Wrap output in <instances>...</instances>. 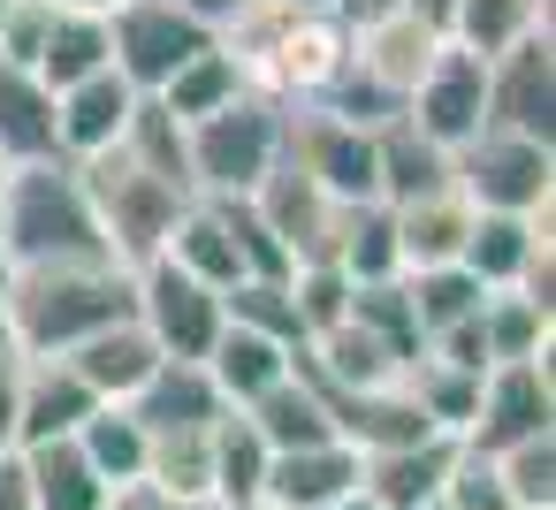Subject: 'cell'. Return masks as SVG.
I'll return each instance as SVG.
<instances>
[{
    "label": "cell",
    "mask_w": 556,
    "mask_h": 510,
    "mask_svg": "<svg viewBox=\"0 0 556 510\" xmlns=\"http://www.w3.org/2000/svg\"><path fill=\"white\" fill-rule=\"evenodd\" d=\"M450 168L480 214H548V191H556V145L548 138H518V130L480 123L450 153Z\"/></svg>",
    "instance_id": "cell-5"
},
{
    "label": "cell",
    "mask_w": 556,
    "mask_h": 510,
    "mask_svg": "<svg viewBox=\"0 0 556 510\" xmlns=\"http://www.w3.org/2000/svg\"><path fill=\"white\" fill-rule=\"evenodd\" d=\"M161 259H176V267H184V275H199L206 290H229V282H244V267H237V244H229V221H222V206H214V199H191V206L176 214V229H168Z\"/></svg>",
    "instance_id": "cell-31"
},
{
    "label": "cell",
    "mask_w": 556,
    "mask_h": 510,
    "mask_svg": "<svg viewBox=\"0 0 556 510\" xmlns=\"http://www.w3.org/2000/svg\"><path fill=\"white\" fill-rule=\"evenodd\" d=\"M533 31H548V0H457L450 9V39L480 62H495L503 47H518Z\"/></svg>",
    "instance_id": "cell-34"
},
{
    "label": "cell",
    "mask_w": 556,
    "mask_h": 510,
    "mask_svg": "<svg viewBox=\"0 0 556 510\" xmlns=\"http://www.w3.org/2000/svg\"><path fill=\"white\" fill-rule=\"evenodd\" d=\"M92 388L70 373V358H24V404H16V449L31 442H62L92 419Z\"/></svg>",
    "instance_id": "cell-18"
},
{
    "label": "cell",
    "mask_w": 556,
    "mask_h": 510,
    "mask_svg": "<svg viewBox=\"0 0 556 510\" xmlns=\"http://www.w3.org/2000/svg\"><path fill=\"white\" fill-rule=\"evenodd\" d=\"M267 442L252 434V419L244 411H222L214 419V502L222 510H252L260 502V487H267Z\"/></svg>",
    "instance_id": "cell-36"
},
{
    "label": "cell",
    "mask_w": 556,
    "mask_h": 510,
    "mask_svg": "<svg viewBox=\"0 0 556 510\" xmlns=\"http://www.w3.org/2000/svg\"><path fill=\"white\" fill-rule=\"evenodd\" d=\"M237 92H252V77H244V62L229 54V39H206L161 92H146V100H161L176 123H199V115H214V107H229Z\"/></svg>",
    "instance_id": "cell-30"
},
{
    "label": "cell",
    "mask_w": 556,
    "mask_h": 510,
    "mask_svg": "<svg viewBox=\"0 0 556 510\" xmlns=\"http://www.w3.org/2000/svg\"><path fill=\"white\" fill-rule=\"evenodd\" d=\"M168 9H184L191 24H206V31L222 39V31H229V24H237V16L252 9V0H168Z\"/></svg>",
    "instance_id": "cell-46"
},
{
    "label": "cell",
    "mask_w": 556,
    "mask_h": 510,
    "mask_svg": "<svg viewBox=\"0 0 556 510\" xmlns=\"http://www.w3.org/2000/svg\"><path fill=\"white\" fill-rule=\"evenodd\" d=\"M199 366H206V381L222 388V404L244 411L252 396H267V388L298 366V350H282V343H267V335H252V328H222Z\"/></svg>",
    "instance_id": "cell-26"
},
{
    "label": "cell",
    "mask_w": 556,
    "mask_h": 510,
    "mask_svg": "<svg viewBox=\"0 0 556 510\" xmlns=\"http://www.w3.org/2000/svg\"><path fill=\"white\" fill-rule=\"evenodd\" d=\"M290 305H298L305 343H313L320 328L351 320V275H343L336 259H298V267H290Z\"/></svg>",
    "instance_id": "cell-42"
},
{
    "label": "cell",
    "mask_w": 556,
    "mask_h": 510,
    "mask_svg": "<svg viewBox=\"0 0 556 510\" xmlns=\"http://www.w3.org/2000/svg\"><path fill=\"white\" fill-rule=\"evenodd\" d=\"M328 259L358 282H396L404 259H396V206L389 199H351L336 206V237H328Z\"/></svg>",
    "instance_id": "cell-24"
},
{
    "label": "cell",
    "mask_w": 556,
    "mask_h": 510,
    "mask_svg": "<svg viewBox=\"0 0 556 510\" xmlns=\"http://www.w3.org/2000/svg\"><path fill=\"white\" fill-rule=\"evenodd\" d=\"M0 16H9V0H0Z\"/></svg>",
    "instance_id": "cell-56"
},
{
    "label": "cell",
    "mask_w": 556,
    "mask_h": 510,
    "mask_svg": "<svg viewBox=\"0 0 556 510\" xmlns=\"http://www.w3.org/2000/svg\"><path fill=\"white\" fill-rule=\"evenodd\" d=\"M0 191H9V161H0Z\"/></svg>",
    "instance_id": "cell-54"
},
{
    "label": "cell",
    "mask_w": 556,
    "mask_h": 510,
    "mask_svg": "<svg viewBox=\"0 0 556 510\" xmlns=\"http://www.w3.org/2000/svg\"><path fill=\"white\" fill-rule=\"evenodd\" d=\"M488 457H495V472H503L510 510H556V426H541V434H526V442H503V449H488Z\"/></svg>",
    "instance_id": "cell-39"
},
{
    "label": "cell",
    "mask_w": 556,
    "mask_h": 510,
    "mask_svg": "<svg viewBox=\"0 0 556 510\" xmlns=\"http://www.w3.org/2000/svg\"><path fill=\"white\" fill-rule=\"evenodd\" d=\"M457 267L480 290H548V214H480L472 206V237L457 252Z\"/></svg>",
    "instance_id": "cell-12"
},
{
    "label": "cell",
    "mask_w": 556,
    "mask_h": 510,
    "mask_svg": "<svg viewBox=\"0 0 556 510\" xmlns=\"http://www.w3.org/2000/svg\"><path fill=\"white\" fill-rule=\"evenodd\" d=\"M488 123L518 130V138H556V47H548V31H533L488 62Z\"/></svg>",
    "instance_id": "cell-10"
},
{
    "label": "cell",
    "mask_w": 556,
    "mask_h": 510,
    "mask_svg": "<svg viewBox=\"0 0 556 510\" xmlns=\"http://www.w3.org/2000/svg\"><path fill=\"white\" fill-rule=\"evenodd\" d=\"M92 69H115V62H108V16L54 9V16H47V39H39L31 77H39L47 92H62V85H77V77H92Z\"/></svg>",
    "instance_id": "cell-33"
},
{
    "label": "cell",
    "mask_w": 556,
    "mask_h": 510,
    "mask_svg": "<svg viewBox=\"0 0 556 510\" xmlns=\"http://www.w3.org/2000/svg\"><path fill=\"white\" fill-rule=\"evenodd\" d=\"M62 358H70V373H77L100 404H130V396L146 388V373L161 366V350H153V335H146L138 320H115V328L85 335V343L62 350Z\"/></svg>",
    "instance_id": "cell-17"
},
{
    "label": "cell",
    "mask_w": 556,
    "mask_h": 510,
    "mask_svg": "<svg viewBox=\"0 0 556 510\" xmlns=\"http://www.w3.org/2000/svg\"><path fill=\"white\" fill-rule=\"evenodd\" d=\"M275 9H328V0H275Z\"/></svg>",
    "instance_id": "cell-52"
},
{
    "label": "cell",
    "mask_w": 556,
    "mask_h": 510,
    "mask_svg": "<svg viewBox=\"0 0 556 510\" xmlns=\"http://www.w3.org/2000/svg\"><path fill=\"white\" fill-rule=\"evenodd\" d=\"M130 320L153 335L161 358H206L214 335L229 328L222 290H206V282L184 275L176 259H146V267H130Z\"/></svg>",
    "instance_id": "cell-6"
},
{
    "label": "cell",
    "mask_w": 556,
    "mask_h": 510,
    "mask_svg": "<svg viewBox=\"0 0 556 510\" xmlns=\"http://www.w3.org/2000/svg\"><path fill=\"white\" fill-rule=\"evenodd\" d=\"M358 487V449L336 434V442H305V449H275L267 457V487L260 502L267 510H328Z\"/></svg>",
    "instance_id": "cell-15"
},
{
    "label": "cell",
    "mask_w": 556,
    "mask_h": 510,
    "mask_svg": "<svg viewBox=\"0 0 556 510\" xmlns=\"http://www.w3.org/2000/svg\"><path fill=\"white\" fill-rule=\"evenodd\" d=\"M328 510H381V502H374L366 487H351V495H343V502H328Z\"/></svg>",
    "instance_id": "cell-50"
},
{
    "label": "cell",
    "mask_w": 556,
    "mask_h": 510,
    "mask_svg": "<svg viewBox=\"0 0 556 510\" xmlns=\"http://www.w3.org/2000/svg\"><path fill=\"white\" fill-rule=\"evenodd\" d=\"M214 31L191 24L184 9H168V0H123V9L108 16V62L123 69L130 92H161Z\"/></svg>",
    "instance_id": "cell-7"
},
{
    "label": "cell",
    "mask_w": 556,
    "mask_h": 510,
    "mask_svg": "<svg viewBox=\"0 0 556 510\" xmlns=\"http://www.w3.org/2000/svg\"><path fill=\"white\" fill-rule=\"evenodd\" d=\"M404 297H412V313H419V335H442L450 320L480 313V282H472L465 267H412V275H404Z\"/></svg>",
    "instance_id": "cell-41"
},
{
    "label": "cell",
    "mask_w": 556,
    "mask_h": 510,
    "mask_svg": "<svg viewBox=\"0 0 556 510\" xmlns=\"http://www.w3.org/2000/svg\"><path fill=\"white\" fill-rule=\"evenodd\" d=\"M0 350H16V328H9V305H0Z\"/></svg>",
    "instance_id": "cell-51"
},
{
    "label": "cell",
    "mask_w": 556,
    "mask_h": 510,
    "mask_svg": "<svg viewBox=\"0 0 556 510\" xmlns=\"http://www.w3.org/2000/svg\"><path fill=\"white\" fill-rule=\"evenodd\" d=\"M252 214L282 237V252L290 259H328V237H336V199L282 153L275 168H267V183L252 191Z\"/></svg>",
    "instance_id": "cell-14"
},
{
    "label": "cell",
    "mask_w": 556,
    "mask_h": 510,
    "mask_svg": "<svg viewBox=\"0 0 556 510\" xmlns=\"http://www.w3.org/2000/svg\"><path fill=\"white\" fill-rule=\"evenodd\" d=\"M130 411H138L146 434H168V426H214L229 404H222V388L206 381L199 358H161V366L146 373V388L130 396Z\"/></svg>",
    "instance_id": "cell-22"
},
{
    "label": "cell",
    "mask_w": 556,
    "mask_h": 510,
    "mask_svg": "<svg viewBox=\"0 0 556 510\" xmlns=\"http://www.w3.org/2000/svg\"><path fill=\"white\" fill-rule=\"evenodd\" d=\"M465 237H472V199H465L457 183H450V191H427V199H412V206H396V259H404V275H412V267H457Z\"/></svg>",
    "instance_id": "cell-23"
},
{
    "label": "cell",
    "mask_w": 556,
    "mask_h": 510,
    "mask_svg": "<svg viewBox=\"0 0 556 510\" xmlns=\"http://www.w3.org/2000/svg\"><path fill=\"white\" fill-rule=\"evenodd\" d=\"M0 510H31V487H24V464H16V449L0 457Z\"/></svg>",
    "instance_id": "cell-48"
},
{
    "label": "cell",
    "mask_w": 556,
    "mask_h": 510,
    "mask_svg": "<svg viewBox=\"0 0 556 510\" xmlns=\"http://www.w3.org/2000/svg\"><path fill=\"white\" fill-rule=\"evenodd\" d=\"M16 464H24V487H31V510H108V480L85 464V449L62 434V442H31V449H16Z\"/></svg>",
    "instance_id": "cell-27"
},
{
    "label": "cell",
    "mask_w": 556,
    "mask_h": 510,
    "mask_svg": "<svg viewBox=\"0 0 556 510\" xmlns=\"http://www.w3.org/2000/svg\"><path fill=\"white\" fill-rule=\"evenodd\" d=\"M328 419H336V434L358 449V457H374V449H396V442H427L434 426H427V411L412 404V388L404 381H389V388H351V396H328Z\"/></svg>",
    "instance_id": "cell-21"
},
{
    "label": "cell",
    "mask_w": 556,
    "mask_h": 510,
    "mask_svg": "<svg viewBox=\"0 0 556 510\" xmlns=\"http://www.w3.org/2000/svg\"><path fill=\"white\" fill-rule=\"evenodd\" d=\"M77 176H85V191H92V214H100V229H108V252H115L123 267L161 259V244H168L176 214L191 206V191L168 183V176H153V168L130 161L123 145L100 153V161H77Z\"/></svg>",
    "instance_id": "cell-4"
},
{
    "label": "cell",
    "mask_w": 556,
    "mask_h": 510,
    "mask_svg": "<svg viewBox=\"0 0 556 510\" xmlns=\"http://www.w3.org/2000/svg\"><path fill=\"white\" fill-rule=\"evenodd\" d=\"M556 426V388H548V358H503L480 373V411L465 426L472 449H503V442H526Z\"/></svg>",
    "instance_id": "cell-11"
},
{
    "label": "cell",
    "mask_w": 556,
    "mask_h": 510,
    "mask_svg": "<svg viewBox=\"0 0 556 510\" xmlns=\"http://www.w3.org/2000/svg\"><path fill=\"white\" fill-rule=\"evenodd\" d=\"M336 206L374 199V130L328 115V107H290V145H282Z\"/></svg>",
    "instance_id": "cell-9"
},
{
    "label": "cell",
    "mask_w": 556,
    "mask_h": 510,
    "mask_svg": "<svg viewBox=\"0 0 556 510\" xmlns=\"http://www.w3.org/2000/svg\"><path fill=\"white\" fill-rule=\"evenodd\" d=\"M0 252L9 267H77V259H115L108 229L92 214V191L77 161H16L0 191Z\"/></svg>",
    "instance_id": "cell-2"
},
{
    "label": "cell",
    "mask_w": 556,
    "mask_h": 510,
    "mask_svg": "<svg viewBox=\"0 0 556 510\" xmlns=\"http://www.w3.org/2000/svg\"><path fill=\"white\" fill-rule=\"evenodd\" d=\"M54 9H77V16H115L123 0H54Z\"/></svg>",
    "instance_id": "cell-49"
},
{
    "label": "cell",
    "mask_w": 556,
    "mask_h": 510,
    "mask_svg": "<svg viewBox=\"0 0 556 510\" xmlns=\"http://www.w3.org/2000/svg\"><path fill=\"white\" fill-rule=\"evenodd\" d=\"M9 275H16V267H9V252H0V290H9Z\"/></svg>",
    "instance_id": "cell-53"
},
{
    "label": "cell",
    "mask_w": 556,
    "mask_h": 510,
    "mask_svg": "<svg viewBox=\"0 0 556 510\" xmlns=\"http://www.w3.org/2000/svg\"><path fill=\"white\" fill-rule=\"evenodd\" d=\"M548 335H556L548 290H533V282H518V290H480V343H488V366H503V358H548Z\"/></svg>",
    "instance_id": "cell-25"
},
{
    "label": "cell",
    "mask_w": 556,
    "mask_h": 510,
    "mask_svg": "<svg viewBox=\"0 0 556 510\" xmlns=\"http://www.w3.org/2000/svg\"><path fill=\"white\" fill-rule=\"evenodd\" d=\"M70 442L85 449V464H92L108 487H138V480H146V449H153V434L138 426L130 404H92V419H85Z\"/></svg>",
    "instance_id": "cell-32"
},
{
    "label": "cell",
    "mask_w": 556,
    "mask_h": 510,
    "mask_svg": "<svg viewBox=\"0 0 556 510\" xmlns=\"http://www.w3.org/2000/svg\"><path fill=\"white\" fill-rule=\"evenodd\" d=\"M108 510H222V502H184V495H161V487H115L108 495Z\"/></svg>",
    "instance_id": "cell-45"
},
{
    "label": "cell",
    "mask_w": 556,
    "mask_h": 510,
    "mask_svg": "<svg viewBox=\"0 0 556 510\" xmlns=\"http://www.w3.org/2000/svg\"><path fill=\"white\" fill-rule=\"evenodd\" d=\"M450 434H427V442H396V449H374L358 457V487L381 502V510H419V502H442V472H450Z\"/></svg>",
    "instance_id": "cell-19"
},
{
    "label": "cell",
    "mask_w": 556,
    "mask_h": 510,
    "mask_svg": "<svg viewBox=\"0 0 556 510\" xmlns=\"http://www.w3.org/2000/svg\"><path fill=\"white\" fill-rule=\"evenodd\" d=\"M404 0H328V16L343 24V31H366V24H381V16H396Z\"/></svg>",
    "instance_id": "cell-47"
},
{
    "label": "cell",
    "mask_w": 556,
    "mask_h": 510,
    "mask_svg": "<svg viewBox=\"0 0 556 510\" xmlns=\"http://www.w3.org/2000/svg\"><path fill=\"white\" fill-rule=\"evenodd\" d=\"M244 419H252V434L267 442V449H305V442H336V419H328V396L290 366L267 396H252L244 404Z\"/></svg>",
    "instance_id": "cell-28"
},
{
    "label": "cell",
    "mask_w": 556,
    "mask_h": 510,
    "mask_svg": "<svg viewBox=\"0 0 556 510\" xmlns=\"http://www.w3.org/2000/svg\"><path fill=\"white\" fill-rule=\"evenodd\" d=\"M146 487L184 495V502H214V426H168V434H153Z\"/></svg>",
    "instance_id": "cell-35"
},
{
    "label": "cell",
    "mask_w": 556,
    "mask_h": 510,
    "mask_svg": "<svg viewBox=\"0 0 556 510\" xmlns=\"http://www.w3.org/2000/svg\"><path fill=\"white\" fill-rule=\"evenodd\" d=\"M457 168H450V145H434L427 130H412V115H389L374 130V199L389 206H412L427 191H450Z\"/></svg>",
    "instance_id": "cell-16"
},
{
    "label": "cell",
    "mask_w": 556,
    "mask_h": 510,
    "mask_svg": "<svg viewBox=\"0 0 556 510\" xmlns=\"http://www.w3.org/2000/svg\"><path fill=\"white\" fill-rule=\"evenodd\" d=\"M351 320L366 328V335H381L404 366L427 350V335H419V313H412V297H404V275L396 282H358L351 290Z\"/></svg>",
    "instance_id": "cell-40"
},
{
    "label": "cell",
    "mask_w": 556,
    "mask_h": 510,
    "mask_svg": "<svg viewBox=\"0 0 556 510\" xmlns=\"http://www.w3.org/2000/svg\"><path fill=\"white\" fill-rule=\"evenodd\" d=\"M404 388H412V404L427 411V426L434 434H450V442H465V426H472V411H480V373H465V366H442V358H412L404 366Z\"/></svg>",
    "instance_id": "cell-37"
},
{
    "label": "cell",
    "mask_w": 556,
    "mask_h": 510,
    "mask_svg": "<svg viewBox=\"0 0 556 510\" xmlns=\"http://www.w3.org/2000/svg\"><path fill=\"white\" fill-rule=\"evenodd\" d=\"M222 313H229V328H252V335H267V343H282V350H305V320H298V305H290V282L244 275V282L222 290Z\"/></svg>",
    "instance_id": "cell-38"
},
{
    "label": "cell",
    "mask_w": 556,
    "mask_h": 510,
    "mask_svg": "<svg viewBox=\"0 0 556 510\" xmlns=\"http://www.w3.org/2000/svg\"><path fill=\"white\" fill-rule=\"evenodd\" d=\"M16 404H24V350H0V457L16 449Z\"/></svg>",
    "instance_id": "cell-44"
},
{
    "label": "cell",
    "mask_w": 556,
    "mask_h": 510,
    "mask_svg": "<svg viewBox=\"0 0 556 510\" xmlns=\"http://www.w3.org/2000/svg\"><path fill=\"white\" fill-rule=\"evenodd\" d=\"M404 115H412V130H427L434 145L457 153V145L488 123V62L450 39V47L427 62V77L404 92Z\"/></svg>",
    "instance_id": "cell-8"
},
{
    "label": "cell",
    "mask_w": 556,
    "mask_h": 510,
    "mask_svg": "<svg viewBox=\"0 0 556 510\" xmlns=\"http://www.w3.org/2000/svg\"><path fill=\"white\" fill-rule=\"evenodd\" d=\"M442 47H450V39H442V31H427V24H419V16H404V9H396V16H381V24H366V31H351V62H358L381 92H396V100L427 77V62H434Z\"/></svg>",
    "instance_id": "cell-20"
},
{
    "label": "cell",
    "mask_w": 556,
    "mask_h": 510,
    "mask_svg": "<svg viewBox=\"0 0 556 510\" xmlns=\"http://www.w3.org/2000/svg\"><path fill=\"white\" fill-rule=\"evenodd\" d=\"M282 145H290V107L275 92H237L229 107L184 123L191 199H252L282 161Z\"/></svg>",
    "instance_id": "cell-3"
},
{
    "label": "cell",
    "mask_w": 556,
    "mask_h": 510,
    "mask_svg": "<svg viewBox=\"0 0 556 510\" xmlns=\"http://www.w3.org/2000/svg\"><path fill=\"white\" fill-rule=\"evenodd\" d=\"M138 100H146V92H130L123 69H92V77L62 85V92H54V153H62V161H100V153H115L123 130H130V115H138Z\"/></svg>",
    "instance_id": "cell-13"
},
{
    "label": "cell",
    "mask_w": 556,
    "mask_h": 510,
    "mask_svg": "<svg viewBox=\"0 0 556 510\" xmlns=\"http://www.w3.org/2000/svg\"><path fill=\"white\" fill-rule=\"evenodd\" d=\"M419 510H442V502H419Z\"/></svg>",
    "instance_id": "cell-55"
},
{
    "label": "cell",
    "mask_w": 556,
    "mask_h": 510,
    "mask_svg": "<svg viewBox=\"0 0 556 510\" xmlns=\"http://www.w3.org/2000/svg\"><path fill=\"white\" fill-rule=\"evenodd\" d=\"M442 510H510L503 472H495V457H488V449H472V442H457V449H450V472H442Z\"/></svg>",
    "instance_id": "cell-43"
},
{
    "label": "cell",
    "mask_w": 556,
    "mask_h": 510,
    "mask_svg": "<svg viewBox=\"0 0 556 510\" xmlns=\"http://www.w3.org/2000/svg\"><path fill=\"white\" fill-rule=\"evenodd\" d=\"M9 328L24 358H62L85 335L130 320V267L123 259H77V267H16L9 290Z\"/></svg>",
    "instance_id": "cell-1"
},
{
    "label": "cell",
    "mask_w": 556,
    "mask_h": 510,
    "mask_svg": "<svg viewBox=\"0 0 556 510\" xmlns=\"http://www.w3.org/2000/svg\"><path fill=\"white\" fill-rule=\"evenodd\" d=\"M0 161H54V92L0 54Z\"/></svg>",
    "instance_id": "cell-29"
}]
</instances>
